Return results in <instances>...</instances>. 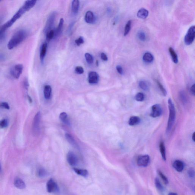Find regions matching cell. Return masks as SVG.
<instances>
[{
  "mask_svg": "<svg viewBox=\"0 0 195 195\" xmlns=\"http://www.w3.org/2000/svg\"><path fill=\"white\" fill-rule=\"evenodd\" d=\"M36 1L34 0L27 1L25 2L24 4L20 8L17 12L15 13L13 17L7 22L2 25V28L3 30L6 31L8 28L12 26L16 21L20 18L27 11H29L32 8L34 7L36 4Z\"/></svg>",
  "mask_w": 195,
  "mask_h": 195,
  "instance_id": "obj_1",
  "label": "cell"
},
{
  "mask_svg": "<svg viewBox=\"0 0 195 195\" xmlns=\"http://www.w3.org/2000/svg\"><path fill=\"white\" fill-rule=\"evenodd\" d=\"M28 36V33L25 30L20 29L16 31L10 40L7 44V48L12 50L24 41Z\"/></svg>",
  "mask_w": 195,
  "mask_h": 195,
  "instance_id": "obj_2",
  "label": "cell"
},
{
  "mask_svg": "<svg viewBox=\"0 0 195 195\" xmlns=\"http://www.w3.org/2000/svg\"><path fill=\"white\" fill-rule=\"evenodd\" d=\"M168 104L169 110V120L166 127V132L169 133L172 129L173 125L174 124L176 119V110L175 109L174 104L171 99L168 100Z\"/></svg>",
  "mask_w": 195,
  "mask_h": 195,
  "instance_id": "obj_3",
  "label": "cell"
},
{
  "mask_svg": "<svg viewBox=\"0 0 195 195\" xmlns=\"http://www.w3.org/2000/svg\"><path fill=\"white\" fill-rule=\"evenodd\" d=\"M23 66L22 64L15 65L11 68L10 71L11 76L15 79H19L23 73Z\"/></svg>",
  "mask_w": 195,
  "mask_h": 195,
  "instance_id": "obj_4",
  "label": "cell"
},
{
  "mask_svg": "<svg viewBox=\"0 0 195 195\" xmlns=\"http://www.w3.org/2000/svg\"><path fill=\"white\" fill-rule=\"evenodd\" d=\"M195 27L192 26L188 29L184 38V42L187 45H190L192 44L195 39Z\"/></svg>",
  "mask_w": 195,
  "mask_h": 195,
  "instance_id": "obj_5",
  "label": "cell"
},
{
  "mask_svg": "<svg viewBox=\"0 0 195 195\" xmlns=\"http://www.w3.org/2000/svg\"><path fill=\"white\" fill-rule=\"evenodd\" d=\"M41 114L38 112L35 116L33 123V131L35 135H38L39 133L40 123H41Z\"/></svg>",
  "mask_w": 195,
  "mask_h": 195,
  "instance_id": "obj_6",
  "label": "cell"
},
{
  "mask_svg": "<svg viewBox=\"0 0 195 195\" xmlns=\"http://www.w3.org/2000/svg\"><path fill=\"white\" fill-rule=\"evenodd\" d=\"M46 188L47 190L49 193H56L59 190L57 183L52 178L50 179L47 183Z\"/></svg>",
  "mask_w": 195,
  "mask_h": 195,
  "instance_id": "obj_7",
  "label": "cell"
},
{
  "mask_svg": "<svg viewBox=\"0 0 195 195\" xmlns=\"http://www.w3.org/2000/svg\"><path fill=\"white\" fill-rule=\"evenodd\" d=\"M162 109L159 104L154 105L151 108L150 116L152 117L156 118L159 117L162 114Z\"/></svg>",
  "mask_w": 195,
  "mask_h": 195,
  "instance_id": "obj_8",
  "label": "cell"
},
{
  "mask_svg": "<svg viewBox=\"0 0 195 195\" xmlns=\"http://www.w3.org/2000/svg\"><path fill=\"white\" fill-rule=\"evenodd\" d=\"M150 157L148 155L140 156L137 159V164L141 167H146L149 165Z\"/></svg>",
  "mask_w": 195,
  "mask_h": 195,
  "instance_id": "obj_9",
  "label": "cell"
},
{
  "mask_svg": "<svg viewBox=\"0 0 195 195\" xmlns=\"http://www.w3.org/2000/svg\"><path fill=\"white\" fill-rule=\"evenodd\" d=\"M68 162L71 166H74L77 164L78 159L76 156L73 152L69 151L67 155Z\"/></svg>",
  "mask_w": 195,
  "mask_h": 195,
  "instance_id": "obj_10",
  "label": "cell"
},
{
  "mask_svg": "<svg viewBox=\"0 0 195 195\" xmlns=\"http://www.w3.org/2000/svg\"><path fill=\"white\" fill-rule=\"evenodd\" d=\"M99 76L97 73L94 71L90 72L88 75V81L89 84H97L99 81Z\"/></svg>",
  "mask_w": 195,
  "mask_h": 195,
  "instance_id": "obj_11",
  "label": "cell"
},
{
  "mask_svg": "<svg viewBox=\"0 0 195 195\" xmlns=\"http://www.w3.org/2000/svg\"><path fill=\"white\" fill-rule=\"evenodd\" d=\"M173 168L178 172H181L184 170V164L182 161L179 160H176L173 164Z\"/></svg>",
  "mask_w": 195,
  "mask_h": 195,
  "instance_id": "obj_12",
  "label": "cell"
},
{
  "mask_svg": "<svg viewBox=\"0 0 195 195\" xmlns=\"http://www.w3.org/2000/svg\"><path fill=\"white\" fill-rule=\"evenodd\" d=\"M85 20L86 23L89 24H92L95 21L94 14L91 11H88L86 12L85 16Z\"/></svg>",
  "mask_w": 195,
  "mask_h": 195,
  "instance_id": "obj_13",
  "label": "cell"
},
{
  "mask_svg": "<svg viewBox=\"0 0 195 195\" xmlns=\"http://www.w3.org/2000/svg\"><path fill=\"white\" fill-rule=\"evenodd\" d=\"M14 184L16 188L20 189H24L26 187L25 183L19 178H16L14 180Z\"/></svg>",
  "mask_w": 195,
  "mask_h": 195,
  "instance_id": "obj_14",
  "label": "cell"
},
{
  "mask_svg": "<svg viewBox=\"0 0 195 195\" xmlns=\"http://www.w3.org/2000/svg\"><path fill=\"white\" fill-rule=\"evenodd\" d=\"M47 43H44L42 45L41 47V51H40V58L42 62L44 61V58L47 50Z\"/></svg>",
  "mask_w": 195,
  "mask_h": 195,
  "instance_id": "obj_15",
  "label": "cell"
},
{
  "mask_svg": "<svg viewBox=\"0 0 195 195\" xmlns=\"http://www.w3.org/2000/svg\"><path fill=\"white\" fill-rule=\"evenodd\" d=\"M149 15V11L144 8H142L138 11L137 16L141 19H145Z\"/></svg>",
  "mask_w": 195,
  "mask_h": 195,
  "instance_id": "obj_16",
  "label": "cell"
},
{
  "mask_svg": "<svg viewBox=\"0 0 195 195\" xmlns=\"http://www.w3.org/2000/svg\"><path fill=\"white\" fill-rule=\"evenodd\" d=\"M51 88L49 85H46L44 86V93L46 99L49 100L51 98Z\"/></svg>",
  "mask_w": 195,
  "mask_h": 195,
  "instance_id": "obj_17",
  "label": "cell"
},
{
  "mask_svg": "<svg viewBox=\"0 0 195 195\" xmlns=\"http://www.w3.org/2000/svg\"><path fill=\"white\" fill-rule=\"evenodd\" d=\"M140 119L138 117L134 116L131 117L129 121L130 126H134L138 125L140 122Z\"/></svg>",
  "mask_w": 195,
  "mask_h": 195,
  "instance_id": "obj_18",
  "label": "cell"
},
{
  "mask_svg": "<svg viewBox=\"0 0 195 195\" xmlns=\"http://www.w3.org/2000/svg\"><path fill=\"white\" fill-rule=\"evenodd\" d=\"M143 61L146 63H151L154 60V56L150 53L146 52L144 53L143 56Z\"/></svg>",
  "mask_w": 195,
  "mask_h": 195,
  "instance_id": "obj_19",
  "label": "cell"
},
{
  "mask_svg": "<svg viewBox=\"0 0 195 195\" xmlns=\"http://www.w3.org/2000/svg\"><path fill=\"white\" fill-rule=\"evenodd\" d=\"M159 148L160 153H161L162 159L164 161H166V150L164 143L163 141H161L160 143Z\"/></svg>",
  "mask_w": 195,
  "mask_h": 195,
  "instance_id": "obj_20",
  "label": "cell"
},
{
  "mask_svg": "<svg viewBox=\"0 0 195 195\" xmlns=\"http://www.w3.org/2000/svg\"><path fill=\"white\" fill-rule=\"evenodd\" d=\"M73 170L77 174L79 175L83 176V177H86L89 174L88 171L86 169H79L74 168Z\"/></svg>",
  "mask_w": 195,
  "mask_h": 195,
  "instance_id": "obj_21",
  "label": "cell"
},
{
  "mask_svg": "<svg viewBox=\"0 0 195 195\" xmlns=\"http://www.w3.org/2000/svg\"><path fill=\"white\" fill-rule=\"evenodd\" d=\"M140 87L143 91H149L150 88L149 83L146 81H141L139 83Z\"/></svg>",
  "mask_w": 195,
  "mask_h": 195,
  "instance_id": "obj_22",
  "label": "cell"
},
{
  "mask_svg": "<svg viewBox=\"0 0 195 195\" xmlns=\"http://www.w3.org/2000/svg\"><path fill=\"white\" fill-rule=\"evenodd\" d=\"M169 51L170 54L172 58V60L175 63L177 64L178 62V56L172 47L169 48Z\"/></svg>",
  "mask_w": 195,
  "mask_h": 195,
  "instance_id": "obj_23",
  "label": "cell"
},
{
  "mask_svg": "<svg viewBox=\"0 0 195 195\" xmlns=\"http://www.w3.org/2000/svg\"><path fill=\"white\" fill-rule=\"evenodd\" d=\"M79 1L78 0H74L72 4V10L73 13H77L79 11Z\"/></svg>",
  "mask_w": 195,
  "mask_h": 195,
  "instance_id": "obj_24",
  "label": "cell"
},
{
  "mask_svg": "<svg viewBox=\"0 0 195 195\" xmlns=\"http://www.w3.org/2000/svg\"><path fill=\"white\" fill-rule=\"evenodd\" d=\"M65 137L66 138V140H67V141H68V142H69L70 144H71L72 145L75 147L78 146L74 138H73V136H72L71 135L69 134V133H67L65 134Z\"/></svg>",
  "mask_w": 195,
  "mask_h": 195,
  "instance_id": "obj_25",
  "label": "cell"
},
{
  "mask_svg": "<svg viewBox=\"0 0 195 195\" xmlns=\"http://www.w3.org/2000/svg\"><path fill=\"white\" fill-rule=\"evenodd\" d=\"M59 117L63 123L66 124H69V122L68 119V114L66 113L65 112L61 113Z\"/></svg>",
  "mask_w": 195,
  "mask_h": 195,
  "instance_id": "obj_26",
  "label": "cell"
},
{
  "mask_svg": "<svg viewBox=\"0 0 195 195\" xmlns=\"http://www.w3.org/2000/svg\"><path fill=\"white\" fill-rule=\"evenodd\" d=\"M64 21L63 18H61L57 29L56 30V33H55V35L58 36L59 34L60 33L61 30L62 29L63 24H64Z\"/></svg>",
  "mask_w": 195,
  "mask_h": 195,
  "instance_id": "obj_27",
  "label": "cell"
},
{
  "mask_svg": "<svg viewBox=\"0 0 195 195\" xmlns=\"http://www.w3.org/2000/svg\"><path fill=\"white\" fill-rule=\"evenodd\" d=\"M131 23H132V22H131V20H129L128 21L127 23H126V26H125V27L124 31V36L127 35L130 32L131 28Z\"/></svg>",
  "mask_w": 195,
  "mask_h": 195,
  "instance_id": "obj_28",
  "label": "cell"
},
{
  "mask_svg": "<svg viewBox=\"0 0 195 195\" xmlns=\"http://www.w3.org/2000/svg\"><path fill=\"white\" fill-rule=\"evenodd\" d=\"M155 185L156 188L159 191L162 192L164 190V187L163 186L159 180L157 178H156L155 179Z\"/></svg>",
  "mask_w": 195,
  "mask_h": 195,
  "instance_id": "obj_29",
  "label": "cell"
},
{
  "mask_svg": "<svg viewBox=\"0 0 195 195\" xmlns=\"http://www.w3.org/2000/svg\"><path fill=\"white\" fill-rule=\"evenodd\" d=\"M9 126V121L7 119H4L0 121V129L6 128Z\"/></svg>",
  "mask_w": 195,
  "mask_h": 195,
  "instance_id": "obj_30",
  "label": "cell"
},
{
  "mask_svg": "<svg viewBox=\"0 0 195 195\" xmlns=\"http://www.w3.org/2000/svg\"><path fill=\"white\" fill-rule=\"evenodd\" d=\"M156 82L158 87L159 88L160 91H161V92L162 93L163 95L166 96V94H167V92H166V90L165 89L164 86H163V85L160 83L159 81H157V80H156Z\"/></svg>",
  "mask_w": 195,
  "mask_h": 195,
  "instance_id": "obj_31",
  "label": "cell"
},
{
  "mask_svg": "<svg viewBox=\"0 0 195 195\" xmlns=\"http://www.w3.org/2000/svg\"><path fill=\"white\" fill-rule=\"evenodd\" d=\"M85 57L86 58V62L89 64H92L93 61H94V59H93L92 55L89 53H86L85 54Z\"/></svg>",
  "mask_w": 195,
  "mask_h": 195,
  "instance_id": "obj_32",
  "label": "cell"
},
{
  "mask_svg": "<svg viewBox=\"0 0 195 195\" xmlns=\"http://www.w3.org/2000/svg\"><path fill=\"white\" fill-rule=\"evenodd\" d=\"M137 36L138 39L140 41L144 42L146 40V35L145 33L143 31L138 32L137 34Z\"/></svg>",
  "mask_w": 195,
  "mask_h": 195,
  "instance_id": "obj_33",
  "label": "cell"
},
{
  "mask_svg": "<svg viewBox=\"0 0 195 195\" xmlns=\"http://www.w3.org/2000/svg\"><path fill=\"white\" fill-rule=\"evenodd\" d=\"M144 95L142 93H138L135 96V99L136 100L140 101V102L144 100Z\"/></svg>",
  "mask_w": 195,
  "mask_h": 195,
  "instance_id": "obj_34",
  "label": "cell"
},
{
  "mask_svg": "<svg viewBox=\"0 0 195 195\" xmlns=\"http://www.w3.org/2000/svg\"><path fill=\"white\" fill-rule=\"evenodd\" d=\"M55 35V32L53 30H51L50 31H48L46 34V38L47 41H49L50 40L53 39Z\"/></svg>",
  "mask_w": 195,
  "mask_h": 195,
  "instance_id": "obj_35",
  "label": "cell"
},
{
  "mask_svg": "<svg viewBox=\"0 0 195 195\" xmlns=\"http://www.w3.org/2000/svg\"><path fill=\"white\" fill-rule=\"evenodd\" d=\"M37 174L38 176L40 177H44L47 174V171L43 168H40L38 170Z\"/></svg>",
  "mask_w": 195,
  "mask_h": 195,
  "instance_id": "obj_36",
  "label": "cell"
},
{
  "mask_svg": "<svg viewBox=\"0 0 195 195\" xmlns=\"http://www.w3.org/2000/svg\"><path fill=\"white\" fill-rule=\"evenodd\" d=\"M158 173L165 184H168L169 183V180H168V179L166 176L161 171H158Z\"/></svg>",
  "mask_w": 195,
  "mask_h": 195,
  "instance_id": "obj_37",
  "label": "cell"
},
{
  "mask_svg": "<svg viewBox=\"0 0 195 195\" xmlns=\"http://www.w3.org/2000/svg\"><path fill=\"white\" fill-rule=\"evenodd\" d=\"M1 18L0 17V41L4 39L6 36V31H4L2 28L1 25Z\"/></svg>",
  "mask_w": 195,
  "mask_h": 195,
  "instance_id": "obj_38",
  "label": "cell"
},
{
  "mask_svg": "<svg viewBox=\"0 0 195 195\" xmlns=\"http://www.w3.org/2000/svg\"><path fill=\"white\" fill-rule=\"evenodd\" d=\"M0 108L9 110L10 109V106L7 102H0Z\"/></svg>",
  "mask_w": 195,
  "mask_h": 195,
  "instance_id": "obj_39",
  "label": "cell"
},
{
  "mask_svg": "<svg viewBox=\"0 0 195 195\" xmlns=\"http://www.w3.org/2000/svg\"><path fill=\"white\" fill-rule=\"evenodd\" d=\"M84 39L82 37H80L78 39L75 41V42L78 46H80L82 44H84Z\"/></svg>",
  "mask_w": 195,
  "mask_h": 195,
  "instance_id": "obj_40",
  "label": "cell"
},
{
  "mask_svg": "<svg viewBox=\"0 0 195 195\" xmlns=\"http://www.w3.org/2000/svg\"><path fill=\"white\" fill-rule=\"evenodd\" d=\"M76 72L78 74H81L84 72V69L82 67L78 66L76 67L75 68Z\"/></svg>",
  "mask_w": 195,
  "mask_h": 195,
  "instance_id": "obj_41",
  "label": "cell"
},
{
  "mask_svg": "<svg viewBox=\"0 0 195 195\" xmlns=\"http://www.w3.org/2000/svg\"><path fill=\"white\" fill-rule=\"evenodd\" d=\"M188 175L190 177H194L195 175L194 170L193 169H191L188 170Z\"/></svg>",
  "mask_w": 195,
  "mask_h": 195,
  "instance_id": "obj_42",
  "label": "cell"
},
{
  "mask_svg": "<svg viewBox=\"0 0 195 195\" xmlns=\"http://www.w3.org/2000/svg\"><path fill=\"white\" fill-rule=\"evenodd\" d=\"M23 85L24 89L27 90L29 86V82H28L27 79L26 78V79H24V81H23Z\"/></svg>",
  "mask_w": 195,
  "mask_h": 195,
  "instance_id": "obj_43",
  "label": "cell"
},
{
  "mask_svg": "<svg viewBox=\"0 0 195 195\" xmlns=\"http://www.w3.org/2000/svg\"><path fill=\"white\" fill-rule=\"evenodd\" d=\"M116 69L117 72L119 73V74L122 75L124 73V71L122 66L120 65H118L116 66Z\"/></svg>",
  "mask_w": 195,
  "mask_h": 195,
  "instance_id": "obj_44",
  "label": "cell"
},
{
  "mask_svg": "<svg viewBox=\"0 0 195 195\" xmlns=\"http://www.w3.org/2000/svg\"><path fill=\"white\" fill-rule=\"evenodd\" d=\"M101 59L103 60V61H108V58L106 54H105L104 53H101Z\"/></svg>",
  "mask_w": 195,
  "mask_h": 195,
  "instance_id": "obj_45",
  "label": "cell"
},
{
  "mask_svg": "<svg viewBox=\"0 0 195 195\" xmlns=\"http://www.w3.org/2000/svg\"><path fill=\"white\" fill-rule=\"evenodd\" d=\"M6 59V56L3 53L0 52V62L5 60Z\"/></svg>",
  "mask_w": 195,
  "mask_h": 195,
  "instance_id": "obj_46",
  "label": "cell"
},
{
  "mask_svg": "<svg viewBox=\"0 0 195 195\" xmlns=\"http://www.w3.org/2000/svg\"><path fill=\"white\" fill-rule=\"evenodd\" d=\"M190 91L192 94L194 95L195 93V84H193V86H192L191 88Z\"/></svg>",
  "mask_w": 195,
  "mask_h": 195,
  "instance_id": "obj_47",
  "label": "cell"
},
{
  "mask_svg": "<svg viewBox=\"0 0 195 195\" xmlns=\"http://www.w3.org/2000/svg\"><path fill=\"white\" fill-rule=\"evenodd\" d=\"M181 99H182L181 100H182L183 101V102H185V101H186V97L184 93H182L181 94Z\"/></svg>",
  "mask_w": 195,
  "mask_h": 195,
  "instance_id": "obj_48",
  "label": "cell"
},
{
  "mask_svg": "<svg viewBox=\"0 0 195 195\" xmlns=\"http://www.w3.org/2000/svg\"><path fill=\"white\" fill-rule=\"evenodd\" d=\"M192 139L193 140V141L195 142V133L194 132L193 133V134L192 135Z\"/></svg>",
  "mask_w": 195,
  "mask_h": 195,
  "instance_id": "obj_49",
  "label": "cell"
},
{
  "mask_svg": "<svg viewBox=\"0 0 195 195\" xmlns=\"http://www.w3.org/2000/svg\"><path fill=\"white\" fill-rule=\"evenodd\" d=\"M168 195H178L177 194L174 193H170Z\"/></svg>",
  "mask_w": 195,
  "mask_h": 195,
  "instance_id": "obj_50",
  "label": "cell"
},
{
  "mask_svg": "<svg viewBox=\"0 0 195 195\" xmlns=\"http://www.w3.org/2000/svg\"><path fill=\"white\" fill-rule=\"evenodd\" d=\"M98 64H99V63H98V61L97 60V61H96V65H97V66H98Z\"/></svg>",
  "mask_w": 195,
  "mask_h": 195,
  "instance_id": "obj_51",
  "label": "cell"
},
{
  "mask_svg": "<svg viewBox=\"0 0 195 195\" xmlns=\"http://www.w3.org/2000/svg\"><path fill=\"white\" fill-rule=\"evenodd\" d=\"M1 164H0V172H1Z\"/></svg>",
  "mask_w": 195,
  "mask_h": 195,
  "instance_id": "obj_52",
  "label": "cell"
}]
</instances>
